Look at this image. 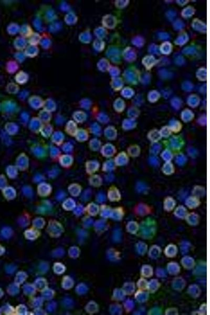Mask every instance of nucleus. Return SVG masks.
<instances>
[{"mask_svg":"<svg viewBox=\"0 0 210 315\" xmlns=\"http://www.w3.org/2000/svg\"><path fill=\"white\" fill-rule=\"evenodd\" d=\"M22 74H21V73H19L16 77L17 81L20 83H25V82L27 80L26 75L24 72H22Z\"/></svg>","mask_w":210,"mask_h":315,"instance_id":"f257e3e1","label":"nucleus"},{"mask_svg":"<svg viewBox=\"0 0 210 315\" xmlns=\"http://www.w3.org/2000/svg\"><path fill=\"white\" fill-rule=\"evenodd\" d=\"M37 48L32 47V46H29L26 51V52H27L26 53L27 54V55H31V52H33V55H34V54H36V53L37 54Z\"/></svg>","mask_w":210,"mask_h":315,"instance_id":"f03ea898","label":"nucleus"},{"mask_svg":"<svg viewBox=\"0 0 210 315\" xmlns=\"http://www.w3.org/2000/svg\"><path fill=\"white\" fill-rule=\"evenodd\" d=\"M11 27V30H10V31H10L9 32H10L11 33L13 34V33H16L17 32V29H18V27H16V25H14V28H13L12 25H11V27Z\"/></svg>","mask_w":210,"mask_h":315,"instance_id":"7ed1b4c3","label":"nucleus"}]
</instances>
